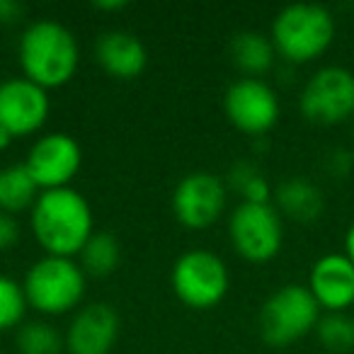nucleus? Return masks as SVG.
Segmentation results:
<instances>
[{"mask_svg": "<svg viewBox=\"0 0 354 354\" xmlns=\"http://www.w3.org/2000/svg\"><path fill=\"white\" fill-rule=\"evenodd\" d=\"M32 233L51 257H73L93 236V212L80 192L49 189L32 207Z\"/></svg>", "mask_w": 354, "mask_h": 354, "instance_id": "f257e3e1", "label": "nucleus"}, {"mask_svg": "<svg viewBox=\"0 0 354 354\" xmlns=\"http://www.w3.org/2000/svg\"><path fill=\"white\" fill-rule=\"evenodd\" d=\"M17 54L25 78L44 90L68 83L80 61L75 37L54 20L32 22L22 32Z\"/></svg>", "mask_w": 354, "mask_h": 354, "instance_id": "f03ea898", "label": "nucleus"}, {"mask_svg": "<svg viewBox=\"0 0 354 354\" xmlns=\"http://www.w3.org/2000/svg\"><path fill=\"white\" fill-rule=\"evenodd\" d=\"M335 17L325 6L294 3L274 17L270 39L277 56L301 66L320 59L335 41Z\"/></svg>", "mask_w": 354, "mask_h": 354, "instance_id": "7ed1b4c3", "label": "nucleus"}, {"mask_svg": "<svg viewBox=\"0 0 354 354\" xmlns=\"http://www.w3.org/2000/svg\"><path fill=\"white\" fill-rule=\"evenodd\" d=\"M323 308L308 286L284 284L262 304L260 335L270 347H289L296 339L313 333Z\"/></svg>", "mask_w": 354, "mask_h": 354, "instance_id": "20e7f679", "label": "nucleus"}, {"mask_svg": "<svg viewBox=\"0 0 354 354\" xmlns=\"http://www.w3.org/2000/svg\"><path fill=\"white\" fill-rule=\"evenodd\" d=\"M27 304L44 315H64L83 301L85 272L73 257H41L25 277Z\"/></svg>", "mask_w": 354, "mask_h": 354, "instance_id": "39448f33", "label": "nucleus"}, {"mask_svg": "<svg viewBox=\"0 0 354 354\" xmlns=\"http://www.w3.org/2000/svg\"><path fill=\"white\" fill-rule=\"evenodd\" d=\"M306 122L320 127L352 122L354 117V73L344 66H323L308 80L299 97Z\"/></svg>", "mask_w": 354, "mask_h": 354, "instance_id": "423d86ee", "label": "nucleus"}, {"mask_svg": "<svg viewBox=\"0 0 354 354\" xmlns=\"http://www.w3.org/2000/svg\"><path fill=\"white\" fill-rule=\"evenodd\" d=\"M170 281L177 299L194 310H207L221 304L231 286L223 260L209 250L185 252L172 267Z\"/></svg>", "mask_w": 354, "mask_h": 354, "instance_id": "0eeeda50", "label": "nucleus"}, {"mask_svg": "<svg viewBox=\"0 0 354 354\" xmlns=\"http://www.w3.org/2000/svg\"><path fill=\"white\" fill-rule=\"evenodd\" d=\"M228 236L236 252L248 262H270L279 255L284 243L281 214L272 204L243 202L231 214Z\"/></svg>", "mask_w": 354, "mask_h": 354, "instance_id": "6e6552de", "label": "nucleus"}, {"mask_svg": "<svg viewBox=\"0 0 354 354\" xmlns=\"http://www.w3.org/2000/svg\"><path fill=\"white\" fill-rule=\"evenodd\" d=\"M223 112L238 131L265 136L279 122V97L262 78H241L223 95Z\"/></svg>", "mask_w": 354, "mask_h": 354, "instance_id": "1a4fd4ad", "label": "nucleus"}, {"mask_svg": "<svg viewBox=\"0 0 354 354\" xmlns=\"http://www.w3.org/2000/svg\"><path fill=\"white\" fill-rule=\"evenodd\" d=\"M228 189L221 177L212 172H192L175 187L172 212L187 228H209L226 212Z\"/></svg>", "mask_w": 354, "mask_h": 354, "instance_id": "9d476101", "label": "nucleus"}, {"mask_svg": "<svg viewBox=\"0 0 354 354\" xmlns=\"http://www.w3.org/2000/svg\"><path fill=\"white\" fill-rule=\"evenodd\" d=\"M80 146L68 133H46L35 146L30 148L27 156V170L37 187L49 192V189H61L75 177L80 167Z\"/></svg>", "mask_w": 354, "mask_h": 354, "instance_id": "9b49d317", "label": "nucleus"}, {"mask_svg": "<svg viewBox=\"0 0 354 354\" xmlns=\"http://www.w3.org/2000/svg\"><path fill=\"white\" fill-rule=\"evenodd\" d=\"M49 117V95L27 78L0 83V129L12 138L39 131Z\"/></svg>", "mask_w": 354, "mask_h": 354, "instance_id": "f8f14e48", "label": "nucleus"}, {"mask_svg": "<svg viewBox=\"0 0 354 354\" xmlns=\"http://www.w3.org/2000/svg\"><path fill=\"white\" fill-rule=\"evenodd\" d=\"M308 291L328 313H344L354 306V262L344 252H328L310 267Z\"/></svg>", "mask_w": 354, "mask_h": 354, "instance_id": "ddd939ff", "label": "nucleus"}, {"mask_svg": "<svg viewBox=\"0 0 354 354\" xmlns=\"http://www.w3.org/2000/svg\"><path fill=\"white\" fill-rule=\"evenodd\" d=\"M119 337V315L109 304H90L75 313L66 330L71 354H109Z\"/></svg>", "mask_w": 354, "mask_h": 354, "instance_id": "4468645a", "label": "nucleus"}, {"mask_svg": "<svg viewBox=\"0 0 354 354\" xmlns=\"http://www.w3.org/2000/svg\"><path fill=\"white\" fill-rule=\"evenodd\" d=\"M97 64L107 75L117 80H133L143 73L148 64L146 46L138 41V37L122 30L104 32L95 46Z\"/></svg>", "mask_w": 354, "mask_h": 354, "instance_id": "2eb2a0df", "label": "nucleus"}, {"mask_svg": "<svg viewBox=\"0 0 354 354\" xmlns=\"http://www.w3.org/2000/svg\"><path fill=\"white\" fill-rule=\"evenodd\" d=\"M277 212L289 216L291 221L299 223H313L323 216L325 199L323 192L315 183L306 180V177H291L277 187Z\"/></svg>", "mask_w": 354, "mask_h": 354, "instance_id": "dca6fc26", "label": "nucleus"}, {"mask_svg": "<svg viewBox=\"0 0 354 354\" xmlns=\"http://www.w3.org/2000/svg\"><path fill=\"white\" fill-rule=\"evenodd\" d=\"M277 51L270 37L260 32H241L231 39V61L245 78H260L274 66Z\"/></svg>", "mask_w": 354, "mask_h": 354, "instance_id": "f3484780", "label": "nucleus"}, {"mask_svg": "<svg viewBox=\"0 0 354 354\" xmlns=\"http://www.w3.org/2000/svg\"><path fill=\"white\" fill-rule=\"evenodd\" d=\"M37 183L32 180L27 165H8L0 170V212L17 214L35 207L37 202Z\"/></svg>", "mask_w": 354, "mask_h": 354, "instance_id": "a211bd4d", "label": "nucleus"}, {"mask_svg": "<svg viewBox=\"0 0 354 354\" xmlns=\"http://www.w3.org/2000/svg\"><path fill=\"white\" fill-rule=\"evenodd\" d=\"M80 262H83V272L90 277H109L119 265V243L112 233L100 231L93 233L85 248L80 250Z\"/></svg>", "mask_w": 354, "mask_h": 354, "instance_id": "6ab92c4d", "label": "nucleus"}, {"mask_svg": "<svg viewBox=\"0 0 354 354\" xmlns=\"http://www.w3.org/2000/svg\"><path fill=\"white\" fill-rule=\"evenodd\" d=\"M17 349L20 354H61L66 349V337L51 323H27L17 330Z\"/></svg>", "mask_w": 354, "mask_h": 354, "instance_id": "aec40b11", "label": "nucleus"}, {"mask_svg": "<svg viewBox=\"0 0 354 354\" xmlns=\"http://www.w3.org/2000/svg\"><path fill=\"white\" fill-rule=\"evenodd\" d=\"M315 335L328 352H349L354 349V318L349 313H323L315 325Z\"/></svg>", "mask_w": 354, "mask_h": 354, "instance_id": "412c9836", "label": "nucleus"}, {"mask_svg": "<svg viewBox=\"0 0 354 354\" xmlns=\"http://www.w3.org/2000/svg\"><path fill=\"white\" fill-rule=\"evenodd\" d=\"M27 296L25 289L10 277L0 274V333L12 330L22 323L27 313Z\"/></svg>", "mask_w": 354, "mask_h": 354, "instance_id": "4be33fe9", "label": "nucleus"}, {"mask_svg": "<svg viewBox=\"0 0 354 354\" xmlns=\"http://www.w3.org/2000/svg\"><path fill=\"white\" fill-rule=\"evenodd\" d=\"M354 167V153L347 151V148H335V151L328 153V170L330 175L335 177H344L349 175Z\"/></svg>", "mask_w": 354, "mask_h": 354, "instance_id": "5701e85b", "label": "nucleus"}, {"mask_svg": "<svg viewBox=\"0 0 354 354\" xmlns=\"http://www.w3.org/2000/svg\"><path fill=\"white\" fill-rule=\"evenodd\" d=\"M20 241V223L12 214L0 212V252L10 250Z\"/></svg>", "mask_w": 354, "mask_h": 354, "instance_id": "b1692460", "label": "nucleus"}, {"mask_svg": "<svg viewBox=\"0 0 354 354\" xmlns=\"http://www.w3.org/2000/svg\"><path fill=\"white\" fill-rule=\"evenodd\" d=\"M25 15V8L15 0H0V25H15Z\"/></svg>", "mask_w": 354, "mask_h": 354, "instance_id": "393cba45", "label": "nucleus"}, {"mask_svg": "<svg viewBox=\"0 0 354 354\" xmlns=\"http://www.w3.org/2000/svg\"><path fill=\"white\" fill-rule=\"evenodd\" d=\"M344 255L354 262V221L349 223L347 233H344Z\"/></svg>", "mask_w": 354, "mask_h": 354, "instance_id": "a878e982", "label": "nucleus"}, {"mask_svg": "<svg viewBox=\"0 0 354 354\" xmlns=\"http://www.w3.org/2000/svg\"><path fill=\"white\" fill-rule=\"evenodd\" d=\"M129 3H124V0H119V3H95V8L97 10H124Z\"/></svg>", "mask_w": 354, "mask_h": 354, "instance_id": "bb28decb", "label": "nucleus"}, {"mask_svg": "<svg viewBox=\"0 0 354 354\" xmlns=\"http://www.w3.org/2000/svg\"><path fill=\"white\" fill-rule=\"evenodd\" d=\"M10 143H12V136L6 131V129H0V151H3V148H8Z\"/></svg>", "mask_w": 354, "mask_h": 354, "instance_id": "cd10ccee", "label": "nucleus"}, {"mask_svg": "<svg viewBox=\"0 0 354 354\" xmlns=\"http://www.w3.org/2000/svg\"><path fill=\"white\" fill-rule=\"evenodd\" d=\"M352 127H354V117H352Z\"/></svg>", "mask_w": 354, "mask_h": 354, "instance_id": "c85d7f7f", "label": "nucleus"}]
</instances>
